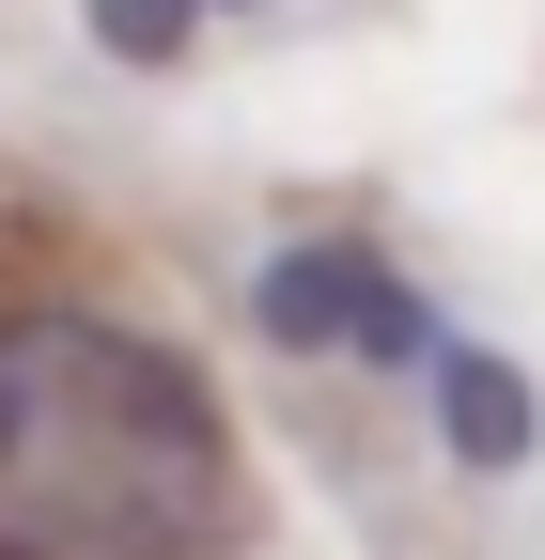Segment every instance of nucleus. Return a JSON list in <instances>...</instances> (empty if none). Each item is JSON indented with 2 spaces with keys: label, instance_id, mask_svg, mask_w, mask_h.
I'll use <instances>...</instances> for the list:
<instances>
[{
  "label": "nucleus",
  "instance_id": "3",
  "mask_svg": "<svg viewBox=\"0 0 545 560\" xmlns=\"http://www.w3.org/2000/svg\"><path fill=\"white\" fill-rule=\"evenodd\" d=\"M421 389H437V452H452L467 482H514V467L545 452V389L499 359V342H437Z\"/></svg>",
  "mask_w": 545,
  "mask_h": 560
},
{
  "label": "nucleus",
  "instance_id": "4",
  "mask_svg": "<svg viewBox=\"0 0 545 560\" xmlns=\"http://www.w3.org/2000/svg\"><path fill=\"white\" fill-rule=\"evenodd\" d=\"M79 16H94L109 62H187L202 47V0H79Z\"/></svg>",
  "mask_w": 545,
  "mask_h": 560
},
{
  "label": "nucleus",
  "instance_id": "1",
  "mask_svg": "<svg viewBox=\"0 0 545 560\" xmlns=\"http://www.w3.org/2000/svg\"><path fill=\"white\" fill-rule=\"evenodd\" d=\"M250 529L234 420L156 327L0 312V560H219Z\"/></svg>",
  "mask_w": 545,
  "mask_h": 560
},
{
  "label": "nucleus",
  "instance_id": "2",
  "mask_svg": "<svg viewBox=\"0 0 545 560\" xmlns=\"http://www.w3.org/2000/svg\"><path fill=\"white\" fill-rule=\"evenodd\" d=\"M250 327L281 342V359H359V374H421L437 359V312H421V280H390L359 234H297L281 265L250 280Z\"/></svg>",
  "mask_w": 545,
  "mask_h": 560
},
{
  "label": "nucleus",
  "instance_id": "5",
  "mask_svg": "<svg viewBox=\"0 0 545 560\" xmlns=\"http://www.w3.org/2000/svg\"><path fill=\"white\" fill-rule=\"evenodd\" d=\"M219 16H250V0H202V32H219Z\"/></svg>",
  "mask_w": 545,
  "mask_h": 560
}]
</instances>
